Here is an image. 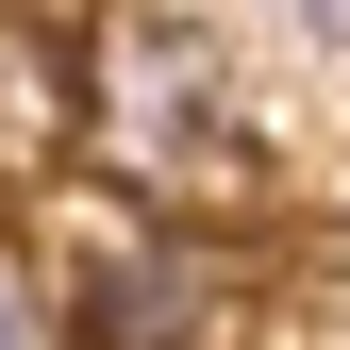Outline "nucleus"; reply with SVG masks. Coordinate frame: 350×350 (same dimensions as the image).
I'll use <instances>...</instances> for the list:
<instances>
[{
	"label": "nucleus",
	"instance_id": "nucleus-1",
	"mask_svg": "<svg viewBox=\"0 0 350 350\" xmlns=\"http://www.w3.org/2000/svg\"><path fill=\"white\" fill-rule=\"evenodd\" d=\"M117 167H167V184H200L217 150H234V83H217L200 33H117V100H100Z\"/></svg>",
	"mask_w": 350,
	"mask_h": 350
},
{
	"label": "nucleus",
	"instance_id": "nucleus-2",
	"mask_svg": "<svg viewBox=\"0 0 350 350\" xmlns=\"http://www.w3.org/2000/svg\"><path fill=\"white\" fill-rule=\"evenodd\" d=\"M200 317V250L184 234H100V350H167Z\"/></svg>",
	"mask_w": 350,
	"mask_h": 350
},
{
	"label": "nucleus",
	"instance_id": "nucleus-3",
	"mask_svg": "<svg viewBox=\"0 0 350 350\" xmlns=\"http://www.w3.org/2000/svg\"><path fill=\"white\" fill-rule=\"evenodd\" d=\"M0 350H67V334H51V300H33L17 267H0Z\"/></svg>",
	"mask_w": 350,
	"mask_h": 350
},
{
	"label": "nucleus",
	"instance_id": "nucleus-4",
	"mask_svg": "<svg viewBox=\"0 0 350 350\" xmlns=\"http://www.w3.org/2000/svg\"><path fill=\"white\" fill-rule=\"evenodd\" d=\"M284 33H317V51H350V0H267Z\"/></svg>",
	"mask_w": 350,
	"mask_h": 350
}]
</instances>
